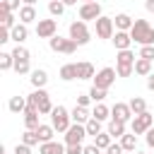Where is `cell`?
Returning <instances> with one entry per match:
<instances>
[{
	"label": "cell",
	"mask_w": 154,
	"mask_h": 154,
	"mask_svg": "<svg viewBox=\"0 0 154 154\" xmlns=\"http://www.w3.org/2000/svg\"><path fill=\"white\" fill-rule=\"evenodd\" d=\"M26 106H36L41 113H51L53 111V103H51V96H48L46 89H34L26 96Z\"/></svg>",
	"instance_id": "7a4b0ae2"
},
{
	"label": "cell",
	"mask_w": 154,
	"mask_h": 154,
	"mask_svg": "<svg viewBox=\"0 0 154 154\" xmlns=\"http://www.w3.org/2000/svg\"><path fill=\"white\" fill-rule=\"evenodd\" d=\"M19 22H24V24H31V22H38V14H36V7H34V5H22V7H19Z\"/></svg>",
	"instance_id": "e0dca14e"
},
{
	"label": "cell",
	"mask_w": 154,
	"mask_h": 154,
	"mask_svg": "<svg viewBox=\"0 0 154 154\" xmlns=\"http://www.w3.org/2000/svg\"><path fill=\"white\" fill-rule=\"evenodd\" d=\"M82 154H101V149H99V147H96V144H87V147H84V152H82Z\"/></svg>",
	"instance_id": "f6af8a7d"
},
{
	"label": "cell",
	"mask_w": 154,
	"mask_h": 154,
	"mask_svg": "<svg viewBox=\"0 0 154 154\" xmlns=\"http://www.w3.org/2000/svg\"><path fill=\"white\" fill-rule=\"evenodd\" d=\"M70 116H72V123H82V125H87V120L91 118V113L87 111V106H75L70 111Z\"/></svg>",
	"instance_id": "ffe728a7"
},
{
	"label": "cell",
	"mask_w": 154,
	"mask_h": 154,
	"mask_svg": "<svg viewBox=\"0 0 154 154\" xmlns=\"http://www.w3.org/2000/svg\"><path fill=\"white\" fill-rule=\"evenodd\" d=\"M103 152H106V154H123L125 149H123V144H120V142H118V144H113V142H111V144H108Z\"/></svg>",
	"instance_id": "ab89813d"
},
{
	"label": "cell",
	"mask_w": 154,
	"mask_h": 154,
	"mask_svg": "<svg viewBox=\"0 0 154 154\" xmlns=\"http://www.w3.org/2000/svg\"><path fill=\"white\" fill-rule=\"evenodd\" d=\"M116 77H118V72H116L113 67H103V70H99V72L94 75V87L108 89V87L116 82Z\"/></svg>",
	"instance_id": "9c48e42d"
},
{
	"label": "cell",
	"mask_w": 154,
	"mask_h": 154,
	"mask_svg": "<svg viewBox=\"0 0 154 154\" xmlns=\"http://www.w3.org/2000/svg\"><path fill=\"white\" fill-rule=\"evenodd\" d=\"M12 55H14V72H17V75H26V72H31V67H29V58H31V53H29L22 43L14 46Z\"/></svg>",
	"instance_id": "277c9868"
},
{
	"label": "cell",
	"mask_w": 154,
	"mask_h": 154,
	"mask_svg": "<svg viewBox=\"0 0 154 154\" xmlns=\"http://www.w3.org/2000/svg\"><path fill=\"white\" fill-rule=\"evenodd\" d=\"M38 154H65V144L51 140V142H41L38 144Z\"/></svg>",
	"instance_id": "2e32d148"
},
{
	"label": "cell",
	"mask_w": 154,
	"mask_h": 154,
	"mask_svg": "<svg viewBox=\"0 0 154 154\" xmlns=\"http://www.w3.org/2000/svg\"><path fill=\"white\" fill-rule=\"evenodd\" d=\"M24 5H36V0H22Z\"/></svg>",
	"instance_id": "f907efd6"
},
{
	"label": "cell",
	"mask_w": 154,
	"mask_h": 154,
	"mask_svg": "<svg viewBox=\"0 0 154 154\" xmlns=\"http://www.w3.org/2000/svg\"><path fill=\"white\" fill-rule=\"evenodd\" d=\"M152 125H154V116H152L149 111H144V113H140V116L132 118V125H130V128H132L135 135H144Z\"/></svg>",
	"instance_id": "ba28073f"
},
{
	"label": "cell",
	"mask_w": 154,
	"mask_h": 154,
	"mask_svg": "<svg viewBox=\"0 0 154 154\" xmlns=\"http://www.w3.org/2000/svg\"><path fill=\"white\" fill-rule=\"evenodd\" d=\"M87 125L82 123H72L67 130H65V144H82V140L87 137Z\"/></svg>",
	"instance_id": "52a82bcc"
},
{
	"label": "cell",
	"mask_w": 154,
	"mask_h": 154,
	"mask_svg": "<svg viewBox=\"0 0 154 154\" xmlns=\"http://www.w3.org/2000/svg\"><path fill=\"white\" fill-rule=\"evenodd\" d=\"M87 132H89L91 137H96L99 132H103V130H101V120H96V118H89V120H87Z\"/></svg>",
	"instance_id": "8d00e7d4"
},
{
	"label": "cell",
	"mask_w": 154,
	"mask_h": 154,
	"mask_svg": "<svg viewBox=\"0 0 154 154\" xmlns=\"http://www.w3.org/2000/svg\"><path fill=\"white\" fill-rule=\"evenodd\" d=\"M135 154H144V152H135Z\"/></svg>",
	"instance_id": "f5cc1de1"
},
{
	"label": "cell",
	"mask_w": 154,
	"mask_h": 154,
	"mask_svg": "<svg viewBox=\"0 0 154 154\" xmlns=\"http://www.w3.org/2000/svg\"><path fill=\"white\" fill-rule=\"evenodd\" d=\"M51 125H53L58 132H65V130L72 125L70 111H67L65 106H53V111H51Z\"/></svg>",
	"instance_id": "3957f363"
},
{
	"label": "cell",
	"mask_w": 154,
	"mask_h": 154,
	"mask_svg": "<svg viewBox=\"0 0 154 154\" xmlns=\"http://www.w3.org/2000/svg\"><path fill=\"white\" fill-rule=\"evenodd\" d=\"M0 5H2V7H7L10 12H14V10H19V0H2Z\"/></svg>",
	"instance_id": "b9f144b4"
},
{
	"label": "cell",
	"mask_w": 154,
	"mask_h": 154,
	"mask_svg": "<svg viewBox=\"0 0 154 154\" xmlns=\"http://www.w3.org/2000/svg\"><path fill=\"white\" fill-rule=\"evenodd\" d=\"M147 89H149V91H154V75H149V77H147Z\"/></svg>",
	"instance_id": "7dc6e473"
},
{
	"label": "cell",
	"mask_w": 154,
	"mask_h": 154,
	"mask_svg": "<svg viewBox=\"0 0 154 154\" xmlns=\"http://www.w3.org/2000/svg\"><path fill=\"white\" fill-rule=\"evenodd\" d=\"M0 22H2L5 29H12V26H14V14H12L7 7H2V5H0Z\"/></svg>",
	"instance_id": "f1b7e54d"
},
{
	"label": "cell",
	"mask_w": 154,
	"mask_h": 154,
	"mask_svg": "<svg viewBox=\"0 0 154 154\" xmlns=\"http://www.w3.org/2000/svg\"><path fill=\"white\" fill-rule=\"evenodd\" d=\"M140 58L154 60V46H142V48H140Z\"/></svg>",
	"instance_id": "f35d334b"
},
{
	"label": "cell",
	"mask_w": 154,
	"mask_h": 154,
	"mask_svg": "<svg viewBox=\"0 0 154 154\" xmlns=\"http://www.w3.org/2000/svg\"><path fill=\"white\" fill-rule=\"evenodd\" d=\"M82 2H94V0H82Z\"/></svg>",
	"instance_id": "816d5d0a"
},
{
	"label": "cell",
	"mask_w": 154,
	"mask_h": 154,
	"mask_svg": "<svg viewBox=\"0 0 154 154\" xmlns=\"http://www.w3.org/2000/svg\"><path fill=\"white\" fill-rule=\"evenodd\" d=\"M84 147L82 144H65V154H82Z\"/></svg>",
	"instance_id": "60d3db41"
},
{
	"label": "cell",
	"mask_w": 154,
	"mask_h": 154,
	"mask_svg": "<svg viewBox=\"0 0 154 154\" xmlns=\"http://www.w3.org/2000/svg\"><path fill=\"white\" fill-rule=\"evenodd\" d=\"M58 31V22L55 19H38L36 22V36L38 38H53Z\"/></svg>",
	"instance_id": "8fae6325"
},
{
	"label": "cell",
	"mask_w": 154,
	"mask_h": 154,
	"mask_svg": "<svg viewBox=\"0 0 154 154\" xmlns=\"http://www.w3.org/2000/svg\"><path fill=\"white\" fill-rule=\"evenodd\" d=\"M130 36H132V43L154 46V26H152L147 19H135V24H132V29H130Z\"/></svg>",
	"instance_id": "6da1fadb"
},
{
	"label": "cell",
	"mask_w": 154,
	"mask_h": 154,
	"mask_svg": "<svg viewBox=\"0 0 154 154\" xmlns=\"http://www.w3.org/2000/svg\"><path fill=\"white\" fill-rule=\"evenodd\" d=\"M89 96H91V101H94V103H101V101L108 96V89H101V87H91V89H89Z\"/></svg>",
	"instance_id": "836d02e7"
},
{
	"label": "cell",
	"mask_w": 154,
	"mask_h": 154,
	"mask_svg": "<svg viewBox=\"0 0 154 154\" xmlns=\"http://www.w3.org/2000/svg\"><path fill=\"white\" fill-rule=\"evenodd\" d=\"M10 34H12V41H14V43H24L26 36H29V29H26L24 22H19V24H14V26L10 29Z\"/></svg>",
	"instance_id": "ac0fdd59"
},
{
	"label": "cell",
	"mask_w": 154,
	"mask_h": 154,
	"mask_svg": "<svg viewBox=\"0 0 154 154\" xmlns=\"http://www.w3.org/2000/svg\"><path fill=\"white\" fill-rule=\"evenodd\" d=\"M120 144H123L125 152H135V147H137V135H135V132H132V135L125 132V135L120 137Z\"/></svg>",
	"instance_id": "4dcf8cb0"
},
{
	"label": "cell",
	"mask_w": 154,
	"mask_h": 154,
	"mask_svg": "<svg viewBox=\"0 0 154 154\" xmlns=\"http://www.w3.org/2000/svg\"><path fill=\"white\" fill-rule=\"evenodd\" d=\"M111 118H118V120H123V123H128V120H132V118H135V113H132V108H130V103H123V101H116V103L111 106Z\"/></svg>",
	"instance_id": "4fadbf2b"
},
{
	"label": "cell",
	"mask_w": 154,
	"mask_h": 154,
	"mask_svg": "<svg viewBox=\"0 0 154 154\" xmlns=\"http://www.w3.org/2000/svg\"><path fill=\"white\" fill-rule=\"evenodd\" d=\"M113 24H116V31H130L132 24H135V19L130 14H125V12H120V14L113 17Z\"/></svg>",
	"instance_id": "9a60e30c"
},
{
	"label": "cell",
	"mask_w": 154,
	"mask_h": 154,
	"mask_svg": "<svg viewBox=\"0 0 154 154\" xmlns=\"http://www.w3.org/2000/svg\"><path fill=\"white\" fill-rule=\"evenodd\" d=\"M135 75L149 77V75H152V60H144V58L137 55V60H135Z\"/></svg>",
	"instance_id": "7402d4cb"
},
{
	"label": "cell",
	"mask_w": 154,
	"mask_h": 154,
	"mask_svg": "<svg viewBox=\"0 0 154 154\" xmlns=\"http://www.w3.org/2000/svg\"><path fill=\"white\" fill-rule=\"evenodd\" d=\"M48 12H51L53 17H60V14L65 12V2H63V0H51V2H48Z\"/></svg>",
	"instance_id": "d590c367"
},
{
	"label": "cell",
	"mask_w": 154,
	"mask_h": 154,
	"mask_svg": "<svg viewBox=\"0 0 154 154\" xmlns=\"http://www.w3.org/2000/svg\"><path fill=\"white\" fill-rule=\"evenodd\" d=\"M108 132H111V137H123V135H125V123L118 120V118H111V123H108Z\"/></svg>",
	"instance_id": "d4e9b609"
},
{
	"label": "cell",
	"mask_w": 154,
	"mask_h": 154,
	"mask_svg": "<svg viewBox=\"0 0 154 154\" xmlns=\"http://www.w3.org/2000/svg\"><path fill=\"white\" fill-rule=\"evenodd\" d=\"M70 38H72L77 46H87V43L91 41V34H89V29H87V22H84V19H79V22H72V24H70Z\"/></svg>",
	"instance_id": "5b68a950"
},
{
	"label": "cell",
	"mask_w": 154,
	"mask_h": 154,
	"mask_svg": "<svg viewBox=\"0 0 154 154\" xmlns=\"http://www.w3.org/2000/svg\"><path fill=\"white\" fill-rule=\"evenodd\" d=\"M77 79H94V65L91 63H77Z\"/></svg>",
	"instance_id": "603a6c76"
},
{
	"label": "cell",
	"mask_w": 154,
	"mask_h": 154,
	"mask_svg": "<svg viewBox=\"0 0 154 154\" xmlns=\"http://www.w3.org/2000/svg\"><path fill=\"white\" fill-rule=\"evenodd\" d=\"M31 84H34V89H43L46 84H48V72L46 70H31Z\"/></svg>",
	"instance_id": "d6986e66"
},
{
	"label": "cell",
	"mask_w": 154,
	"mask_h": 154,
	"mask_svg": "<svg viewBox=\"0 0 154 154\" xmlns=\"http://www.w3.org/2000/svg\"><path fill=\"white\" fill-rule=\"evenodd\" d=\"M0 70H2V72L14 70V55H12V53H0Z\"/></svg>",
	"instance_id": "1f68e13d"
},
{
	"label": "cell",
	"mask_w": 154,
	"mask_h": 154,
	"mask_svg": "<svg viewBox=\"0 0 154 154\" xmlns=\"http://www.w3.org/2000/svg\"><path fill=\"white\" fill-rule=\"evenodd\" d=\"M36 132H38V140H41V142H51V140H53L55 128H53V125H43V123H41V125L36 128Z\"/></svg>",
	"instance_id": "83f0119b"
},
{
	"label": "cell",
	"mask_w": 154,
	"mask_h": 154,
	"mask_svg": "<svg viewBox=\"0 0 154 154\" xmlns=\"http://www.w3.org/2000/svg\"><path fill=\"white\" fill-rule=\"evenodd\" d=\"M111 41H113L116 51H125V48L132 46V36H130V31H116Z\"/></svg>",
	"instance_id": "5bb4252c"
},
{
	"label": "cell",
	"mask_w": 154,
	"mask_h": 154,
	"mask_svg": "<svg viewBox=\"0 0 154 154\" xmlns=\"http://www.w3.org/2000/svg\"><path fill=\"white\" fill-rule=\"evenodd\" d=\"M130 108H132L135 116H140V113L147 111V101H144L142 96H132V99H130Z\"/></svg>",
	"instance_id": "f546056e"
},
{
	"label": "cell",
	"mask_w": 154,
	"mask_h": 154,
	"mask_svg": "<svg viewBox=\"0 0 154 154\" xmlns=\"http://www.w3.org/2000/svg\"><path fill=\"white\" fill-rule=\"evenodd\" d=\"M135 60H137V58H135V53H132L130 48L118 51V55H116V65H130V67H132V65H135Z\"/></svg>",
	"instance_id": "44dd1931"
},
{
	"label": "cell",
	"mask_w": 154,
	"mask_h": 154,
	"mask_svg": "<svg viewBox=\"0 0 154 154\" xmlns=\"http://www.w3.org/2000/svg\"><path fill=\"white\" fill-rule=\"evenodd\" d=\"M7 106H10L12 113H22V111H26V99L24 96H12Z\"/></svg>",
	"instance_id": "4316f807"
},
{
	"label": "cell",
	"mask_w": 154,
	"mask_h": 154,
	"mask_svg": "<svg viewBox=\"0 0 154 154\" xmlns=\"http://www.w3.org/2000/svg\"><path fill=\"white\" fill-rule=\"evenodd\" d=\"M22 142H24V144H29V147L41 144V140H38V132H36V130H26V132L22 135Z\"/></svg>",
	"instance_id": "e575fe53"
},
{
	"label": "cell",
	"mask_w": 154,
	"mask_h": 154,
	"mask_svg": "<svg viewBox=\"0 0 154 154\" xmlns=\"http://www.w3.org/2000/svg\"><path fill=\"white\" fill-rule=\"evenodd\" d=\"M101 17V5L94 0V2H82V7H79V19H84V22H96Z\"/></svg>",
	"instance_id": "30bf717a"
},
{
	"label": "cell",
	"mask_w": 154,
	"mask_h": 154,
	"mask_svg": "<svg viewBox=\"0 0 154 154\" xmlns=\"http://www.w3.org/2000/svg\"><path fill=\"white\" fill-rule=\"evenodd\" d=\"M48 46H51V51H55V53H65V55H72L75 51H77V43L67 36V38H63V36H53V38H48Z\"/></svg>",
	"instance_id": "8992f818"
},
{
	"label": "cell",
	"mask_w": 154,
	"mask_h": 154,
	"mask_svg": "<svg viewBox=\"0 0 154 154\" xmlns=\"http://www.w3.org/2000/svg\"><path fill=\"white\" fill-rule=\"evenodd\" d=\"M111 142H113V137H111V132H108V130H106V132H99V135L94 137V144H96L99 149H106Z\"/></svg>",
	"instance_id": "d6a6232c"
},
{
	"label": "cell",
	"mask_w": 154,
	"mask_h": 154,
	"mask_svg": "<svg viewBox=\"0 0 154 154\" xmlns=\"http://www.w3.org/2000/svg\"><path fill=\"white\" fill-rule=\"evenodd\" d=\"M63 2H65V7L67 5H77V0H63Z\"/></svg>",
	"instance_id": "681fc988"
},
{
	"label": "cell",
	"mask_w": 154,
	"mask_h": 154,
	"mask_svg": "<svg viewBox=\"0 0 154 154\" xmlns=\"http://www.w3.org/2000/svg\"><path fill=\"white\" fill-rule=\"evenodd\" d=\"M14 154H31V147L22 142V144H17V147H14Z\"/></svg>",
	"instance_id": "ee69618b"
},
{
	"label": "cell",
	"mask_w": 154,
	"mask_h": 154,
	"mask_svg": "<svg viewBox=\"0 0 154 154\" xmlns=\"http://www.w3.org/2000/svg\"><path fill=\"white\" fill-rule=\"evenodd\" d=\"M60 79H63V82H72V79H77V63H67V65H63V67H60Z\"/></svg>",
	"instance_id": "cb8c5ba5"
},
{
	"label": "cell",
	"mask_w": 154,
	"mask_h": 154,
	"mask_svg": "<svg viewBox=\"0 0 154 154\" xmlns=\"http://www.w3.org/2000/svg\"><path fill=\"white\" fill-rule=\"evenodd\" d=\"M108 116H111V108H108L103 101H101V103H96V106H94V111H91V118H96V120H101V123H103Z\"/></svg>",
	"instance_id": "484cf974"
},
{
	"label": "cell",
	"mask_w": 154,
	"mask_h": 154,
	"mask_svg": "<svg viewBox=\"0 0 154 154\" xmlns=\"http://www.w3.org/2000/svg\"><path fill=\"white\" fill-rule=\"evenodd\" d=\"M96 36L99 38H113V29H116V24H113V17H99L96 22Z\"/></svg>",
	"instance_id": "7c38bea8"
},
{
	"label": "cell",
	"mask_w": 154,
	"mask_h": 154,
	"mask_svg": "<svg viewBox=\"0 0 154 154\" xmlns=\"http://www.w3.org/2000/svg\"><path fill=\"white\" fill-rule=\"evenodd\" d=\"M144 135H147V144H149V147H154V128H149Z\"/></svg>",
	"instance_id": "bcb514c9"
},
{
	"label": "cell",
	"mask_w": 154,
	"mask_h": 154,
	"mask_svg": "<svg viewBox=\"0 0 154 154\" xmlns=\"http://www.w3.org/2000/svg\"><path fill=\"white\" fill-rule=\"evenodd\" d=\"M144 10H147V12H152V14H154V0H147V2H144Z\"/></svg>",
	"instance_id": "c3c4849f"
},
{
	"label": "cell",
	"mask_w": 154,
	"mask_h": 154,
	"mask_svg": "<svg viewBox=\"0 0 154 154\" xmlns=\"http://www.w3.org/2000/svg\"><path fill=\"white\" fill-rule=\"evenodd\" d=\"M116 72H118V77H130L135 72V65L132 67L130 65H116Z\"/></svg>",
	"instance_id": "74e56055"
},
{
	"label": "cell",
	"mask_w": 154,
	"mask_h": 154,
	"mask_svg": "<svg viewBox=\"0 0 154 154\" xmlns=\"http://www.w3.org/2000/svg\"><path fill=\"white\" fill-rule=\"evenodd\" d=\"M89 103H91V96L89 94H79L77 96V106H89Z\"/></svg>",
	"instance_id": "7bdbcfd3"
}]
</instances>
